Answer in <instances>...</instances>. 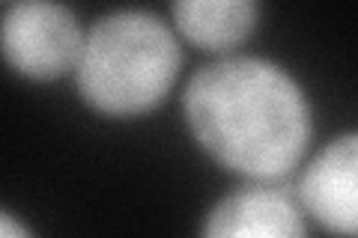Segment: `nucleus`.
Returning a JSON list of instances; mask_svg holds the SVG:
<instances>
[{"label":"nucleus","instance_id":"nucleus-1","mask_svg":"<svg viewBox=\"0 0 358 238\" xmlns=\"http://www.w3.org/2000/svg\"><path fill=\"white\" fill-rule=\"evenodd\" d=\"M185 117L209 155L254 179H278L293 170L310 134L296 81L257 57L200 69L185 89Z\"/></svg>","mask_w":358,"mask_h":238},{"label":"nucleus","instance_id":"nucleus-2","mask_svg":"<svg viewBox=\"0 0 358 238\" xmlns=\"http://www.w3.org/2000/svg\"><path fill=\"white\" fill-rule=\"evenodd\" d=\"M179 72V48L162 18L141 9L110 13L84 36L78 87L93 107L131 117L155 107Z\"/></svg>","mask_w":358,"mask_h":238},{"label":"nucleus","instance_id":"nucleus-3","mask_svg":"<svg viewBox=\"0 0 358 238\" xmlns=\"http://www.w3.org/2000/svg\"><path fill=\"white\" fill-rule=\"evenodd\" d=\"M84 36L60 3H15L3 18L6 60L27 77H60L81 60Z\"/></svg>","mask_w":358,"mask_h":238},{"label":"nucleus","instance_id":"nucleus-4","mask_svg":"<svg viewBox=\"0 0 358 238\" xmlns=\"http://www.w3.org/2000/svg\"><path fill=\"white\" fill-rule=\"evenodd\" d=\"M301 202L331 232L358 238V134L334 140L310 161Z\"/></svg>","mask_w":358,"mask_h":238},{"label":"nucleus","instance_id":"nucleus-5","mask_svg":"<svg viewBox=\"0 0 358 238\" xmlns=\"http://www.w3.org/2000/svg\"><path fill=\"white\" fill-rule=\"evenodd\" d=\"M203 238H305V223L284 194L242 188L212 209Z\"/></svg>","mask_w":358,"mask_h":238},{"label":"nucleus","instance_id":"nucleus-6","mask_svg":"<svg viewBox=\"0 0 358 238\" xmlns=\"http://www.w3.org/2000/svg\"><path fill=\"white\" fill-rule=\"evenodd\" d=\"M179 30L206 48H230L254 27L257 6L248 0H185L173 6Z\"/></svg>","mask_w":358,"mask_h":238},{"label":"nucleus","instance_id":"nucleus-7","mask_svg":"<svg viewBox=\"0 0 358 238\" xmlns=\"http://www.w3.org/2000/svg\"><path fill=\"white\" fill-rule=\"evenodd\" d=\"M0 238H30V235L24 226H18L13 221V214H3V218H0Z\"/></svg>","mask_w":358,"mask_h":238}]
</instances>
